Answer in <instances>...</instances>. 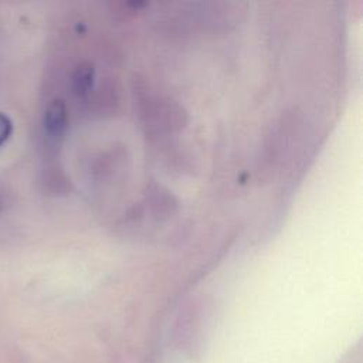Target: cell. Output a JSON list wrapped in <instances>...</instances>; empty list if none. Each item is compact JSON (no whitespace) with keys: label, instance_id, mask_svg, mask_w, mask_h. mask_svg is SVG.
Segmentation results:
<instances>
[{"label":"cell","instance_id":"obj_1","mask_svg":"<svg viewBox=\"0 0 363 363\" xmlns=\"http://www.w3.org/2000/svg\"><path fill=\"white\" fill-rule=\"evenodd\" d=\"M139 112L143 126L152 136L176 132L187 123L184 106L169 96H146L140 101Z\"/></svg>","mask_w":363,"mask_h":363},{"label":"cell","instance_id":"obj_2","mask_svg":"<svg viewBox=\"0 0 363 363\" xmlns=\"http://www.w3.org/2000/svg\"><path fill=\"white\" fill-rule=\"evenodd\" d=\"M119 88L115 81L111 78H105L101 81V84L92 89L85 101L91 111H94L96 115H111L119 105Z\"/></svg>","mask_w":363,"mask_h":363},{"label":"cell","instance_id":"obj_3","mask_svg":"<svg viewBox=\"0 0 363 363\" xmlns=\"http://www.w3.org/2000/svg\"><path fill=\"white\" fill-rule=\"evenodd\" d=\"M44 130L51 140H60L68 126V109L64 101L52 99L44 112Z\"/></svg>","mask_w":363,"mask_h":363},{"label":"cell","instance_id":"obj_4","mask_svg":"<svg viewBox=\"0 0 363 363\" xmlns=\"http://www.w3.org/2000/svg\"><path fill=\"white\" fill-rule=\"evenodd\" d=\"M95 68L91 62H81L71 74V91L79 98L85 99L86 95L94 89Z\"/></svg>","mask_w":363,"mask_h":363},{"label":"cell","instance_id":"obj_5","mask_svg":"<svg viewBox=\"0 0 363 363\" xmlns=\"http://www.w3.org/2000/svg\"><path fill=\"white\" fill-rule=\"evenodd\" d=\"M176 199L166 189L155 186V189L149 193V207L156 218L163 220L170 217L176 211Z\"/></svg>","mask_w":363,"mask_h":363},{"label":"cell","instance_id":"obj_6","mask_svg":"<svg viewBox=\"0 0 363 363\" xmlns=\"http://www.w3.org/2000/svg\"><path fill=\"white\" fill-rule=\"evenodd\" d=\"M11 132H13L11 119L6 113L0 112V146L10 138Z\"/></svg>","mask_w":363,"mask_h":363},{"label":"cell","instance_id":"obj_7","mask_svg":"<svg viewBox=\"0 0 363 363\" xmlns=\"http://www.w3.org/2000/svg\"><path fill=\"white\" fill-rule=\"evenodd\" d=\"M1 208H3V203H1V200H0V211H1Z\"/></svg>","mask_w":363,"mask_h":363}]
</instances>
